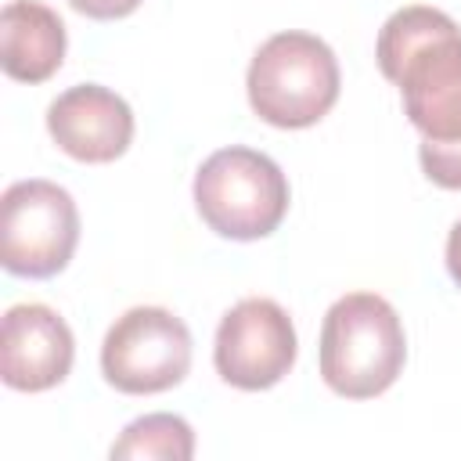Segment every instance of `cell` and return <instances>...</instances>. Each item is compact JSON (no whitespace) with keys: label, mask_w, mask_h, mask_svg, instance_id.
<instances>
[{"label":"cell","mask_w":461,"mask_h":461,"mask_svg":"<svg viewBox=\"0 0 461 461\" xmlns=\"http://www.w3.org/2000/svg\"><path fill=\"white\" fill-rule=\"evenodd\" d=\"M378 68L400 86L421 140H461V29L450 14L411 4L385 18L375 43Z\"/></svg>","instance_id":"6da1fadb"},{"label":"cell","mask_w":461,"mask_h":461,"mask_svg":"<svg viewBox=\"0 0 461 461\" xmlns=\"http://www.w3.org/2000/svg\"><path fill=\"white\" fill-rule=\"evenodd\" d=\"M407 360L400 313L375 292H349L331 303L321 328V378L346 400L385 393Z\"/></svg>","instance_id":"7a4b0ae2"},{"label":"cell","mask_w":461,"mask_h":461,"mask_svg":"<svg viewBox=\"0 0 461 461\" xmlns=\"http://www.w3.org/2000/svg\"><path fill=\"white\" fill-rule=\"evenodd\" d=\"M335 50L313 32H274L249 65L245 86L252 112L277 130H306L339 101Z\"/></svg>","instance_id":"3957f363"},{"label":"cell","mask_w":461,"mask_h":461,"mask_svg":"<svg viewBox=\"0 0 461 461\" xmlns=\"http://www.w3.org/2000/svg\"><path fill=\"white\" fill-rule=\"evenodd\" d=\"M194 205L220 238L256 241L281 227L288 212V180L270 155L230 144L198 166Z\"/></svg>","instance_id":"277c9868"},{"label":"cell","mask_w":461,"mask_h":461,"mask_svg":"<svg viewBox=\"0 0 461 461\" xmlns=\"http://www.w3.org/2000/svg\"><path fill=\"white\" fill-rule=\"evenodd\" d=\"M79 241V209L50 180H18L0 202V259L18 277H54Z\"/></svg>","instance_id":"5b68a950"},{"label":"cell","mask_w":461,"mask_h":461,"mask_svg":"<svg viewBox=\"0 0 461 461\" xmlns=\"http://www.w3.org/2000/svg\"><path fill=\"white\" fill-rule=\"evenodd\" d=\"M101 371L119 393H166L191 371V331L162 306H133L108 328L101 342Z\"/></svg>","instance_id":"8992f818"},{"label":"cell","mask_w":461,"mask_h":461,"mask_svg":"<svg viewBox=\"0 0 461 461\" xmlns=\"http://www.w3.org/2000/svg\"><path fill=\"white\" fill-rule=\"evenodd\" d=\"M295 328L281 303L252 295L230 306L216 328L212 364L234 389L259 393L277 385L295 364Z\"/></svg>","instance_id":"52a82bcc"},{"label":"cell","mask_w":461,"mask_h":461,"mask_svg":"<svg viewBox=\"0 0 461 461\" xmlns=\"http://www.w3.org/2000/svg\"><path fill=\"white\" fill-rule=\"evenodd\" d=\"M76 339L65 317L43 303H18L0 328V375L18 393H43L68 378Z\"/></svg>","instance_id":"ba28073f"},{"label":"cell","mask_w":461,"mask_h":461,"mask_svg":"<svg viewBox=\"0 0 461 461\" xmlns=\"http://www.w3.org/2000/svg\"><path fill=\"white\" fill-rule=\"evenodd\" d=\"M47 130L79 162H115L133 140V112L115 90L79 83L50 101Z\"/></svg>","instance_id":"9c48e42d"},{"label":"cell","mask_w":461,"mask_h":461,"mask_svg":"<svg viewBox=\"0 0 461 461\" xmlns=\"http://www.w3.org/2000/svg\"><path fill=\"white\" fill-rule=\"evenodd\" d=\"M65 61V22L40 0H7L0 11V65L18 83H43Z\"/></svg>","instance_id":"30bf717a"},{"label":"cell","mask_w":461,"mask_h":461,"mask_svg":"<svg viewBox=\"0 0 461 461\" xmlns=\"http://www.w3.org/2000/svg\"><path fill=\"white\" fill-rule=\"evenodd\" d=\"M191 454L194 432L176 414H144L112 443V457L119 461H187Z\"/></svg>","instance_id":"8fae6325"},{"label":"cell","mask_w":461,"mask_h":461,"mask_svg":"<svg viewBox=\"0 0 461 461\" xmlns=\"http://www.w3.org/2000/svg\"><path fill=\"white\" fill-rule=\"evenodd\" d=\"M418 162H421L425 176H429L436 187L461 191V140H447V144L421 140Z\"/></svg>","instance_id":"7c38bea8"},{"label":"cell","mask_w":461,"mask_h":461,"mask_svg":"<svg viewBox=\"0 0 461 461\" xmlns=\"http://www.w3.org/2000/svg\"><path fill=\"white\" fill-rule=\"evenodd\" d=\"M79 14L97 18V22H112V18H126L140 7V0H68Z\"/></svg>","instance_id":"4fadbf2b"},{"label":"cell","mask_w":461,"mask_h":461,"mask_svg":"<svg viewBox=\"0 0 461 461\" xmlns=\"http://www.w3.org/2000/svg\"><path fill=\"white\" fill-rule=\"evenodd\" d=\"M447 270H450V277H454V285L461 288V220L450 227V234H447Z\"/></svg>","instance_id":"5bb4252c"}]
</instances>
